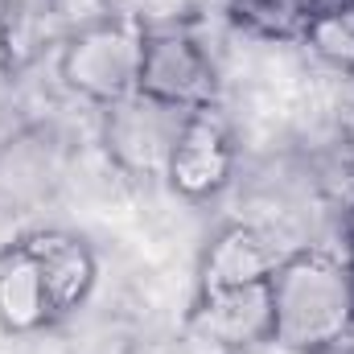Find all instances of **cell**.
<instances>
[{"mask_svg": "<svg viewBox=\"0 0 354 354\" xmlns=\"http://www.w3.org/2000/svg\"><path fill=\"white\" fill-rule=\"evenodd\" d=\"M194 120H198V111H189V107H177V103L153 99L145 91H132V95L111 103L107 145L132 169H169L177 145L185 140Z\"/></svg>", "mask_w": 354, "mask_h": 354, "instance_id": "7a4b0ae2", "label": "cell"}, {"mask_svg": "<svg viewBox=\"0 0 354 354\" xmlns=\"http://www.w3.org/2000/svg\"><path fill=\"white\" fill-rule=\"evenodd\" d=\"M223 169H227L223 140H218V132L198 115V120L189 124L185 140L177 145L169 174H174V181L181 189H210V185L223 177Z\"/></svg>", "mask_w": 354, "mask_h": 354, "instance_id": "9c48e42d", "label": "cell"}, {"mask_svg": "<svg viewBox=\"0 0 354 354\" xmlns=\"http://www.w3.org/2000/svg\"><path fill=\"white\" fill-rule=\"evenodd\" d=\"M231 17L264 37H305L313 25L309 0H227Z\"/></svg>", "mask_w": 354, "mask_h": 354, "instance_id": "30bf717a", "label": "cell"}, {"mask_svg": "<svg viewBox=\"0 0 354 354\" xmlns=\"http://www.w3.org/2000/svg\"><path fill=\"white\" fill-rule=\"evenodd\" d=\"M276 264H280V256L272 252L268 235L235 227L206 256V288L218 292V288H235V284H256V280H268Z\"/></svg>", "mask_w": 354, "mask_h": 354, "instance_id": "8992f818", "label": "cell"}, {"mask_svg": "<svg viewBox=\"0 0 354 354\" xmlns=\"http://www.w3.org/2000/svg\"><path fill=\"white\" fill-rule=\"evenodd\" d=\"M313 17H330V12H351L354 0H309Z\"/></svg>", "mask_w": 354, "mask_h": 354, "instance_id": "7c38bea8", "label": "cell"}, {"mask_svg": "<svg viewBox=\"0 0 354 354\" xmlns=\"http://www.w3.org/2000/svg\"><path fill=\"white\" fill-rule=\"evenodd\" d=\"M50 309H54L50 292L41 284V272H37V260L29 256V248L0 256V317L17 330H29Z\"/></svg>", "mask_w": 354, "mask_h": 354, "instance_id": "52a82bcc", "label": "cell"}, {"mask_svg": "<svg viewBox=\"0 0 354 354\" xmlns=\"http://www.w3.org/2000/svg\"><path fill=\"white\" fill-rule=\"evenodd\" d=\"M136 91L177 103V107H189V111H202L214 99V66L194 37H185L177 29H161V33L145 37Z\"/></svg>", "mask_w": 354, "mask_h": 354, "instance_id": "277c9868", "label": "cell"}, {"mask_svg": "<svg viewBox=\"0 0 354 354\" xmlns=\"http://www.w3.org/2000/svg\"><path fill=\"white\" fill-rule=\"evenodd\" d=\"M272 338L288 351H326L354 330V276L322 256L280 260L268 276Z\"/></svg>", "mask_w": 354, "mask_h": 354, "instance_id": "6da1fadb", "label": "cell"}, {"mask_svg": "<svg viewBox=\"0 0 354 354\" xmlns=\"http://www.w3.org/2000/svg\"><path fill=\"white\" fill-rule=\"evenodd\" d=\"M309 46L334 62V66H354V8L351 12H330V17H313L309 25Z\"/></svg>", "mask_w": 354, "mask_h": 354, "instance_id": "8fae6325", "label": "cell"}, {"mask_svg": "<svg viewBox=\"0 0 354 354\" xmlns=\"http://www.w3.org/2000/svg\"><path fill=\"white\" fill-rule=\"evenodd\" d=\"M140 54H145V37L124 29V25H103L83 33L71 50H66V79L71 87H79L91 99L115 103L124 95L140 87Z\"/></svg>", "mask_w": 354, "mask_h": 354, "instance_id": "3957f363", "label": "cell"}, {"mask_svg": "<svg viewBox=\"0 0 354 354\" xmlns=\"http://www.w3.org/2000/svg\"><path fill=\"white\" fill-rule=\"evenodd\" d=\"M29 256L37 260V272H41V284L50 292V305L54 309H66L75 305L91 284V256L75 243V239H33L29 243Z\"/></svg>", "mask_w": 354, "mask_h": 354, "instance_id": "ba28073f", "label": "cell"}, {"mask_svg": "<svg viewBox=\"0 0 354 354\" xmlns=\"http://www.w3.org/2000/svg\"><path fill=\"white\" fill-rule=\"evenodd\" d=\"M198 326L218 346H252L260 338H272V292H268V280L210 292V301L198 313Z\"/></svg>", "mask_w": 354, "mask_h": 354, "instance_id": "5b68a950", "label": "cell"}]
</instances>
